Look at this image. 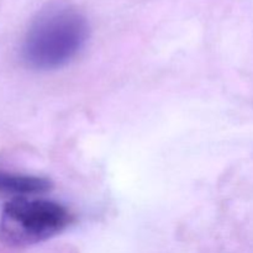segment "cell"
I'll list each match as a JSON object with an SVG mask.
<instances>
[{
  "label": "cell",
  "instance_id": "cell-3",
  "mask_svg": "<svg viewBox=\"0 0 253 253\" xmlns=\"http://www.w3.org/2000/svg\"><path fill=\"white\" fill-rule=\"evenodd\" d=\"M49 189L51 182L48 179L0 170V194H10L15 198L30 197Z\"/></svg>",
  "mask_w": 253,
  "mask_h": 253
},
{
  "label": "cell",
  "instance_id": "cell-2",
  "mask_svg": "<svg viewBox=\"0 0 253 253\" xmlns=\"http://www.w3.org/2000/svg\"><path fill=\"white\" fill-rule=\"evenodd\" d=\"M72 222L71 212L58 203L17 197L1 211L0 241L10 247L32 246L61 234Z\"/></svg>",
  "mask_w": 253,
  "mask_h": 253
},
{
  "label": "cell",
  "instance_id": "cell-1",
  "mask_svg": "<svg viewBox=\"0 0 253 253\" xmlns=\"http://www.w3.org/2000/svg\"><path fill=\"white\" fill-rule=\"evenodd\" d=\"M89 37V22L76 7L49 5L30 25L21 56L30 68L51 71L76 58Z\"/></svg>",
  "mask_w": 253,
  "mask_h": 253
}]
</instances>
